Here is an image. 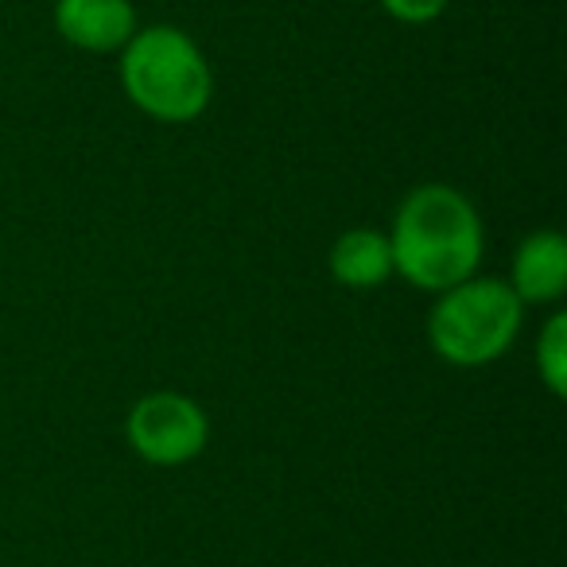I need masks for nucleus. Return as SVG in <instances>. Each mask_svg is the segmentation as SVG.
Masks as SVG:
<instances>
[{
	"label": "nucleus",
	"instance_id": "f257e3e1",
	"mask_svg": "<svg viewBox=\"0 0 567 567\" xmlns=\"http://www.w3.org/2000/svg\"><path fill=\"white\" fill-rule=\"evenodd\" d=\"M393 272H401L420 292H447L471 280L482 260V218L463 190L447 183H424L409 190L393 218Z\"/></svg>",
	"mask_w": 567,
	"mask_h": 567
},
{
	"label": "nucleus",
	"instance_id": "f03ea898",
	"mask_svg": "<svg viewBox=\"0 0 567 567\" xmlns=\"http://www.w3.org/2000/svg\"><path fill=\"white\" fill-rule=\"evenodd\" d=\"M121 86L141 113L167 125H187L210 105L214 74L187 32L156 24L121 48Z\"/></svg>",
	"mask_w": 567,
	"mask_h": 567
},
{
	"label": "nucleus",
	"instance_id": "7ed1b4c3",
	"mask_svg": "<svg viewBox=\"0 0 567 567\" xmlns=\"http://www.w3.org/2000/svg\"><path fill=\"white\" fill-rule=\"evenodd\" d=\"M525 319V303L494 276H471L440 292L427 319L432 350L451 365H486L513 347Z\"/></svg>",
	"mask_w": 567,
	"mask_h": 567
},
{
	"label": "nucleus",
	"instance_id": "20e7f679",
	"mask_svg": "<svg viewBox=\"0 0 567 567\" xmlns=\"http://www.w3.org/2000/svg\"><path fill=\"white\" fill-rule=\"evenodd\" d=\"M125 440L144 463L183 466L203 455L210 440V420L183 393H148L133 404L125 420Z\"/></svg>",
	"mask_w": 567,
	"mask_h": 567
},
{
	"label": "nucleus",
	"instance_id": "39448f33",
	"mask_svg": "<svg viewBox=\"0 0 567 567\" xmlns=\"http://www.w3.org/2000/svg\"><path fill=\"white\" fill-rule=\"evenodd\" d=\"M55 28L79 51H121L136 35L133 0H59Z\"/></svg>",
	"mask_w": 567,
	"mask_h": 567
},
{
	"label": "nucleus",
	"instance_id": "423d86ee",
	"mask_svg": "<svg viewBox=\"0 0 567 567\" xmlns=\"http://www.w3.org/2000/svg\"><path fill=\"white\" fill-rule=\"evenodd\" d=\"M509 288L520 303H551L567 292V241L556 229H536L517 245Z\"/></svg>",
	"mask_w": 567,
	"mask_h": 567
},
{
	"label": "nucleus",
	"instance_id": "0eeeda50",
	"mask_svg": "<svg viewBox=\"0 0 567 567\" xmlns=\"http://www.w3.org/2000/svg\"><path fill=\"white\" fill-rule=\"evenodd\" d=\"M331 276L342 288H381L393 276V249L381 229H347L331 245Z\"/></svg>",
	"mask_w": 567,
	"mask_h": 567
},
{
	"label": "nucleus",
	"instance_id": "6e6552de",
	"mask_svg": "<svg viewBox=\"0 0 567 567\" xmlns=\"http://www.w3.org/2000/svg\"><path fill=\"white\" fill-rule=\"evenodd\" d=\"M536 370L551 396H567V316H551L536 339Z\"/></svg>",
	"mask_w": 567,
	"mask_h": 567
},
{
	"label": "nucleus",
	"instance_id": "1a4fd4ad",
	"mask_svg": "<svg viewBox=\"0 0 567 567\" xmlns=\"http://www.w3.org/2000/svg\"><path fill=\"white\" fill-rule=\"evenodd\" d=\"M451 0H381V9L393 20H404V24H427V20L443 17Z\"/></svg>",
	"mask_w": 567,
	"mask_h": 567
}]
</instances>
